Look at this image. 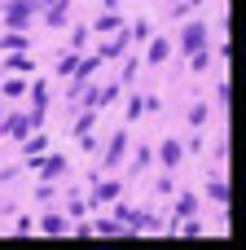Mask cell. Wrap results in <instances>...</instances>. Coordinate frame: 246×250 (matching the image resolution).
<instances>
[{
    "mask_svg": "<svg viewBox=\"0 0 246 250\" xmlns=\"http://www.w3.org/2000/svg\"><path fill=\"white\" fill-rule=\"evenodd\" d=\"M202 40H207V26H202V22H189V26H185V48H194V53H198V48H202Z\"/></svg>",
    "mask_w": 246,
    "mask_h": 250,
    "instance_id": "obj_1",
    "label": "cell"
},
{
    "mask_svg": "<svg viewBox=\"0 0 246 250\" xmlns=\"http://www.w3.org/2000/svg\"><path fill=\"white\" fill-rule=\"evenodd\" d=\"M123 141H128L123 132H119V136L110 141V149H106V167H119V158H123Z\"/></svg>",
    "mask_w": 246,
    "mask_h": 250,
    "instance_id": "obj_2",
    "label": "cell"
},
{
    "mask_svg": "<svg viewBox=\"0 0 246 250\" xmlns=\"http://www.w3.org/2000/svg\"><path fill=\"white\" fill-rule=\"evenodd\" d=\"M31 13V4H9V26H26L22 18Z\"/></svg>",
    "mask_w": 246,
    "mask_h": 250,
    "instance_id": "obj_3",
    "label": "cell"
},
{
    "mask_svg": "<svg viewBox=\"0 0 246 250\" xmlns=\"http://www.w3.org/2000/svg\"><path fill=\"white\" fill-rule=\"evenodd\" d=\"M114 193H119V185H114V180H106V185H97V198H92V207H97V202H110Z\"/></svg>",
    "mask_w": 246,
    "mask_h": 250,
    "instance_id": "obj_4",
    "label": "cell"
},
{
    "mask_svg": "<svg viewBox=\"0 0 246 250\" xmlns=\"http://www.w3.org/2000/svg\"><path fill=\"white\" fill-rule=\"evenodd\" d=\"M163 163H167V167H176V163H180V145H176V141H167V145H163Z\"/></svg>",
    "mask_w": 246,
    "mask_h": 250,
    "instance_id": "obj_5",
    "label": "cell"
},
{
    "mask_svg": "<svg viewBox=\"0 0 246 250\" xmlns=\"http://www.w3.org/2000/svg\"><path fill=\"white\" fill-rule=\"evenodd\" d=\"M97 31H119V18H114V13H101V18H97Z\"/></svg>",
    "mask_w": 246,
    "mask_h": 250,
    "instance_id": "obj_6",
    "label": "cell"
},
{
    "mask_svg": "<svg viewBox=\"0 0 246 250\" xmlns=\"http://www.w3.org/2000/svg\"><path fill=\"white\" fill-rule=\"evenodd\" d=\"M150 62H167V40H154V48H150Z\"/></svg>",
    "mask_w": 246,
    "mask_h": 250,
    "instance_id": "obj_7",
    "label": "cell"
},
{
    "mask_svg": "<svg viewBox=\"0 0 246 250\" xmlns=\"http://www.w3.org/2000/svg\"><path fill=\"white\" fill-rule=\"evenodd\" d=\"M44 233H66V220H62V215H48V220H44Z\"/></svg>",
    "mask_w": 246,
    "mask_h": 250,
    "instance_id": "obj_8",
    "label": "cell"
},
{
    "mask_svg": "<svg viewBox=\"0 0 246 250\" xmlns=\"http://www.w3.org/2000/svg\"><path fill=\"white\" fill-rule=\"evenodd\" d=\"M9 70H31V57H9Z\"/></svg>",
    "mask_w": 246,
    "mask_h": 250,
    "instance_id": "obj_9",
    "label": "cell"
},
{
    "mask_svg": "<svg viewBox=\"0 0 246 250\" xmlns=\"http://www.w3.org/2000/svg\"><path fill=\"white\" fill-rule=\"evenodd\" d=\"M75 66H79V62H75V57H62V62H57V75H70V70H75Z\"/></svg>",
    "mask_w": 246,
    "mask_h": 250,
    "instance_id": "obj_10",
    "label": "cell"
},
{
    "mask_svg": "<svg viewBox=\"0 0 246 250\" xmlns=\"http://www.w3.org/2000/svg\"><path fill=\"white\" fill-rule=\"evenodd\" d=\"M202 119H207V105H194V110H189V123H194V127H198V123H202Z\"/></svg>",
    "mask_w": 246,
    "mask_h": 250,
    "instance_id": "obj_11",
    "label": "cell"
}]
</instances>
